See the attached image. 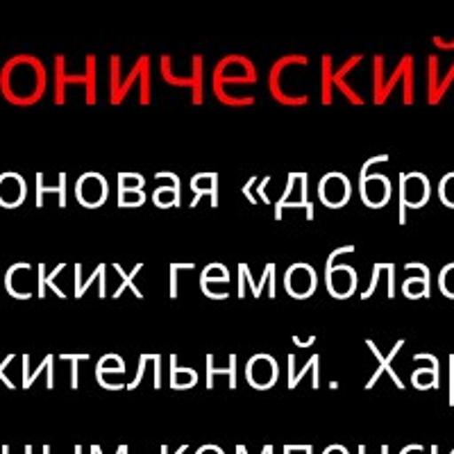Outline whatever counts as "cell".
Here are the masks:
<instances>
[{
  "label": "cell",
  "mask_w": 454,
  "mask_h": 454,
  "mask_svg": "<svg viewBox=\"0 0 454 454\" xmlns=\"http://www.w3.org/2000/svg\"><path fill=\"white\" fill-rule=\"evenodd\" d=\"M257 68L246 55H227L214 68V93L225 91V84H254Z\"/></svg>",
  "instance_id": "cell-1"
},
{
  "label": "cell",
  "mask_w": 454,
  "mask_h": 454,
  "mask_svg": "<svg viewBox=\"0 0 454 454\" xmlns=\"http://www.w3.org/2000/svg\"><path fill=\"white\" fill-rule=\"evenodd\" d=\"M161 78H164L166 84L170 87H182L192 91V103L202 105V98H205V64H202V55L192 57V73L186 78H180L173 73V59L168 55L161 57Z\"/></svg>",
  "instance_id": "cell-2"
},
{
  "label": "cell",
  "mask_w": 454,
  "mask_h": 454,
  "mask_svg": "<svg viewBox=\"0 0 454 454\" xmlns=\"http://www.w3.org/2000/svg\"><path fill=\"white\" fill-rule=\"evenodd\" d=\"M432 186L423 173H403L400 176V223L407 221V209L427 205Z\"/></svg>",
  "instance_id": "cell-3"
},
{
  "label": "cell",
  "mask_w": 454,
  "mask_h": 454,
  "mask_svg": "<svg viewBox=\"0 0 454 454\" xmlns=\"http://www.w3.org/2000/svg\"><path fill=\"white\" fill-rule=\"evenodd\" d=\"M403 80V103L404 105H413V55H404L397 64V68L393 71L391 78L384 82L382 93H380V98L375 100V105H384L388 100V96L393 93L395 84Z\"/></svg>",
  "instance_id": "cell-4"
},
{
  "label": "cell",
  "mask_w": 454,
  "mask_h": 454,
  "mask_svg": "<svg viewBox=\"0 0 454 454\" xmlns=\"http://www.w3.org/2000/svg\"><path fill=\"white\" fill-rule=\"evenodd\" d=\"M246 377L253 388H270L278 384V362L269 355H254L246 366Z\"/></svg>",
  "instance_id": "cell-5"
},
{
  "label": "cell",
  "mask_w": 454,
  "mask_h": 454,
  "mask_svg": "<svg viewBox=\"0 0 454 454\" xmlns=\"http://www.w3.org/2000/svg\"><path fill=\"white\" fill-rule=\"evenodd\" d=\"M350 180L340 173H327L318 184V196L327 207H343L350 200Z\"/></svg>",
  "instance_id": "cell-6"
},
{
  "label": "cell",
  "mask_w": 454,
  "mask_h": 454,
  "mask_svg": "<svg viewBox=\"0 0 454 454\" xmlns=\"http://www.w3.org/2000/svg\"><path fill=\"white\" fill-rule=\"evenodd\" d=\"M284 286L294 298H309L316 291V270L309 263H294L284 275Z\"/></svg>",
  "instance_id": "cell-7"
},
{
  "label": "cell",
  "mask_w": 454,
  "mask_h": 454,
  "mask_svg": "<svg viewBox=\"0 0 454 454\" xmlns=\"http://www.w3.org/2000/svg\"><path fill=\"white\" fill-rule=\"evenodd\" d=\"M75 198L84 207H100L107 200V182L98 173H84L75 184Z\"/></svg>",
  "instance_id": "cell-8"
},
{
  "label": "cell",
  "mask_w": 454,
  "mask_h": 454,
  "mask_svg": "<svg viewBox=\"0 0 454 454\" xmlns=\"http://www.w3.org/2000/svg\"><path fill=\"white\" fill-rule=\"evenodd\" d=\"M359 192H362V200L368 207H384L391 200V180L387 176H368L362 173L359 177Z\"/></svg>",
  "instance_id": "cell-9"
},
{
  "label": "cell",
  "mask_w": 454,
  "mask_h": 454,
  "mask_svg": "<svg viewBox=\"0 0 454 454\" xmlns=\"http://www.w3.org/2000/svg\"><path fill=\"white\" fill-rule=\"evenodd\" d=\"M454 84V62L450 67V71L445 73V78H439V57L429 55L427 57V103L439 105L443 100V96L448 93V89Z\"/></svg>",
  "instance_id": "cell-10"
},
{
  "label": "cell",
  "mask_w": 454,
  "mask_h": 454,
  "mask_svg": "<svg viewBox=\"0 0 454 454\" xmlns=\"http://www.w3.org/2000/svg\"><path fill=\"white\" fill-rule=\"evenodd\" d=\"M325 282L327 291L334 298H348L356 291V273L350 266H332L325 269Z\"/></svg>",
  "instance_id": "cell-11"
},
{
  "label": "cell",
  "mask_w": 454,
  "mask_h": 454,
  "mask_svg": "<svg viewBox=\"0 0 454 454\" xmlns=\"http://www.w3.org/2000/svg\"><path fill=\"white\" fill-rule=\"evenodd\" d=\"M93 80H96V57L93 55L87 57V73L80 75V78H67L57 67V103H64V87L67 84H87V103L93 105L96 103V84H93Z\"/></svg>",
  "instance_id": "cell-12"
},
{
  "label": "cell",
  "mask_w": 454,
  "mask_h": 454,
  "mask_svg": "<svg viewBox=\"0 0 454 454\" xmlns=\"http://www.w3.org/2000/svg\"><path fill=\"white\" fill-rule=\"evenodd\" d=\"M416 362H425L427 366L423 368H416L411 375V384L416 388H420V391H425V388H439L441 387V377H439V359L434 355H429V352H420V355L413 356Z\"/></svg>",
  "instance_id": "cell-13"
},
{
  "label": "cell",
  "mask_w": 454,
  "mask_h": 454,
  "mask_svg": "<svg viewBox=\"0 0 454 454\" xmlns=\"http://www.w3.org/2000/svg\"><path fill=\"white\" fill-rule=\"evenodd\" d=\"M109 71H112V100H109V103L121 105L125 100V96H128L129 89L137 84L139 75H145V73H150V57L141 55L139 59H137L135 68H132V73H129L125 82H119V78H116V71H114V68H109Z\"/></svg>",
  "instance_id": "cell-14"
},
{
  "label": "cell",
  "mask_w": 454,
  "mask_h": 454,
  "mask_svg": "<svg viewBox=\"0 0 454 454\" xmlns=\"http://www.w3.org/2000/svg\"><path fill=\"white\" fill-rule=\"evenodd\" d=\"M26 200V182L16 173H5L0 177V205L16 207Z\"/></svg>",
  "instance_id": "cell-15"
},
{
  "label": "cell",
  "mask_w": 454,
  "mask_h": 454,
  "mask_svg": "<svg viewBox=\"0 0 454 454\" xmlns=\"http://www.w3.org/2000/svg\"><path fill=\"white\" fill-rule=\"evenodd\" d=\"M366 346H368V348H371V350H372V352H375V356H377V362H380V366H377V372H375V375H372V380H371V382H368V384H366V387H368V388H371V387H375V382H377V377H380V375H382V372H384V371H387V372H388V375H391L393 384H395V387H397V388H404V382H403V380H400V377H397L395 368H393V366H391V362H393V359H395V355H397V352H400V350H403V348H404V340H397L395 346H393L391 355H387V359H384V355H382V352L377 350V346H375V343H372V340H366Z\"/></svg>",
  "instance_id": "cell-16"
},
{
  "label": "cell",
  "mask_w": 454,
  "mask_h": 454,
  "mask_svg": "<svg viewBox=\"0 0 454 454\" xmlns=\"http://www.w3.org/2000/svg\"><path fill=\"white\" fill-rule=\"evenodd\" d=\"M192 189L196 192L192 207L200 202L202 196H212V207L218 205V176L216 173H198L192 180Z\"/></svg>",
  "instance_id": "cell-17"
},
{
  "label": "cell",
  "mask_w": 454,
  "mask_h": 454,
  "mask_svg": "<svg viewBox=\"0 0 454 454\" xmlns=\"http://www.w3.org/2000/svg\"><path fill=\"white\" fill-rule=\"evenodd\" d=\"M216 375H227L230 377V388L237 387V355L227 356L225 368L214 366V356L207 355V388L214 387V377Z\"/></svg>",
  "instance_id": "cell-18"
},
{
  "label": "cell",
  "mask_w": 454,
  "mask_h": 454,
  "mask_svg": "<svg viewBox=\"0 0 454 454\" xmlns=\"http://www.w3.org/2000/svg\"><path fill=\"white\" fill-rule=\"evenodd\" d=\"M198 382V372L193 368H180L176 355H170V387L173 388H192Z\"/></svg>",
  "instance_id": "cell-19"
},
{
  "label": "cell",
  "mask_w": 454,
  "mask_h": 454,
  "mask_svg": "<svg viewBox=\"0 0 454 454\" xmlns=\"http://www.w3.org/2000/svg\"><path fill=\"white\" fill-rule=\"evenodd\" d=\"M153 202L160 207H177L180 205V184L157 186V192L153 193Z\"/></svg>",
  "instance_id": "cell-20"
},
{
  "label": "cell",
  "mask_w": 454,
  "mask_h": 454,
  "mask_svg": "<svg viewBox=\"0 0 454 454\" xmlns=\"http://www.w3.org/2000/svg\"><path fill=\"white\" fill-rule=\"evenodd\" d=\"M403 294L407 298H429V275H419V278H409L403 284Z\"/></svg>",
  "instance_id": "cell-21"
},
{
  "label": "cell",
  "mask_w": 454,
  "mask_h": 454,
  "mask_svg": "<svg viewBox=\"0 0 454 454\" xmlns=\"http://www.w3.org/2000/svg\"><path fill=\"white\" fill-rule=\"evenodd\" d=\"M332 93H334V68H332V57H323V105L332 103Z\"/></svg>",
  "instance_id": "cell-22"
},
{
  "label": "cell",
  "mask_w": 454,
  "mask_h": 454,
  "mask_svg": "<svg viewBox=\"0 0 454 454\" xmlns=\"http://www.w3.org/2000/svg\"><path fill=\"white\" fill-rule=\"evenodd\" d=\"M223 284V286H227V282H230V273H227V269L223 266V263H212L209 269H205V273H202L200 278V284Z\"/></svg>",
  "instance_id": "cell-23"
},
{
  "label": "cell",
  "mask_w": 454,
  "mask_h": 454,
  "mask_svg": "<svg viewBox=\"0 0 454 454\" xmlns=\"http://www.w3.org/2000/svg\"><path fill=\"white\" fill-rule=\"evenodd\" d=\"M141 269H144V266H141V263H137V266H135V270H132V273L128 275V273H125L123 269H121V266H114V270H116V273L121 275V279H123V282H121V286H119V289H116V295H121V294H123L125 289H132V291H135V295H137V298H141V295H144V294H141V291L137 289V286H135V275L139 273Z\"/></svg>",
  "instance_id": "cell-24"
},
{
  "label": "cell",
  "mask_w": 454,
  "mask_h": 454,
  "mask_svg": "<svg viewBox=\"0 0 454 454\" xmlns=\"http://www.w3.org/2000/svg\"><path fill=\"white\" fill-rule=\"evenodd\" d=\"M145 180L137 173H121L119 176V193L125 192H144Z\"/></svg>",
  "instance_id": "cell-25"
},
{
  "label": "cell",
  "mask_w": 454,
  "mask_h": 454,
  "mask_svg": "<svg viewBox=\"0 0 454 454\" xmlns=\"http://www.w3.org/2000/svg\"><path fill=\"white\" fill-rule=\"evenodd\" d=\"M107 372H119V375L125 372V364L121 362L119 355H107L100 359L98 372H96V375H107Z\"/></svg>",
  "instance_id": "cell-26"
},
{
  "label": "cell",
  "mask_w": 454,
  "mask_h": 454,
  "mask_svg": "<svg viewBox=\"0 0 454 454\" xmlns=\"http://www.w3.org/2000/svg\"><path fill=\"white\" fill-rule=\"evenodd\" d=\"M439 198L445 207H452L454 209V173H448L445 177H441Z\"/></svg>",
  "instance_id": "cell-27"
},
{
  "label": "cell",
  "mask_w": 454,
  "mask_h": 454,
  "mask_svg": "<svg viewBox=\"0 0 454 454\" xmlns=\"http://www.w3.org/2000/svg\"><path fill=\"white\" fill-rule=\"evenodd\" d=\"M372 62H375V100L380 98V93H382V89H384V82H387V80H384V57L382 55H375L372 57Z\"/></svg>",
  "instance_id": "cell-28"
},
{
  "label": "cell",
  "mask_w": 454,
  "mask_h": 454,
  "mask_svg": "<svg viewBox=\"0 0 454 454\" xmlns=\"http://www.w3.org/2000/svg\"><path fill=\"white\" fill-rule=\"evenodd\" d=\"M145 202L144 192H125L119 193V205L121 207H141Z\"/></svg>",
  "instance_id": "cell-29"
},
{
  "label": "cell",
  "mask_w": 454,
  "mask_h": 454,
  "mask_svg": "<svg viewBox=\"0 0 454 454\" xmlns=\"http://www.w3.org/2000/svg\"><path fill=\"white\" fill-rule=\"evenodd\" d=\"M314 366H318V355L311 356L309 362H307V366L302 368V372H298V375H295V377H291V380H289V388H295V387H298V384L302 382V375H305V372L309 371V368H314Z\"/></svg>",
  "instance_id": "cell-30"
},
{
  "label": "cell",
  "mask_w": 454,
  "mask_h": 454,
  "mask_svg": "<svg viewBox=\"0 0 454 454\" xmlns=\"http://www.w3.org/2000/svg\"><path fill=\"white\" fill-rule=\"evenodd\" d=\"M182 266H184V263H182ZM182 266H177V263L170 266V298H176L177 295V270H180Z\"/></svg>",
  "instance_id": "cell-31"
},
{
  "label": "cell",
  "mask_w": 454,
  "mask_h": 454,
  "mask_svg": "<svg viewBox=\"0 0 454 454\" xmlns=\"http://www.w3.org/2000/svg\"><path fill=\"white\" fill-rule=\"evenodd\" d=\"M432 42H434V46L439 48V51H454V39L452 42H445V39H441V36H434Z\"/></svg>",
  "instance_id": "cell-32"
},
{
  "label": "cell",
  "mask_w": 454,
  "mask_h": 454,
  "mask_svg": "<svg viewBox=\"0 0 454 454\" xmlns=\"http://www.w3.org/2000/svg\"><path fill=\"white\" fill-rule=\"evenodd\" d=\"M450 404H454V355L450 356Z\"/></svg>",
  "instance_id": "cell-33"
},
{
  "label": "cell",
  "mask_w": 454,
  "mask_h": 454,
  "mask_svg": "<svg viewBox=\"0 0 454 454\" xmlns=\"http://www.w3.org/2000/svg\"><path fill=\"white\" fill-rule=\"evenodd\" d=\"M314 340H316V336H309V339H307V340H302V339H298V336H294V343H295V346H300V348L311 346V343H314Z\"/></svg>",
  "instance_id": "cell-34"
},
{
  "label": "cell",
  "mask_w": 454,
  "mask_h": 454,
  "mask_svg": "<svg viewBox=\"0 0 454 454\" xmlns=\"http://www.w3.org/2000/svg\"><path fill=\"white\" fill-rule=\"evenodd\" d=\"M198 454H221V450H216V448H202Z\"/></svg>",
  "instance_id": "cell-35"
},
{
  "label": "cell",
  "mask_w": 454,
  "mask_h": 454,
  "mask_svg": "<svg viewBox=\"0 0 454 454\" xmlns=\"http://www.w3.org/2000/svg\"><path fill=\"white\" fill-rule=\"evenodd\" d=\"M266 184H269V177H266V180L262 182V189H263V186H266ZM257 193H262V200H263V202H269V196H266V193L259 192V189H257Z\"/></svg>",
  "instance_id": "cell-36"
}]
</instances>
